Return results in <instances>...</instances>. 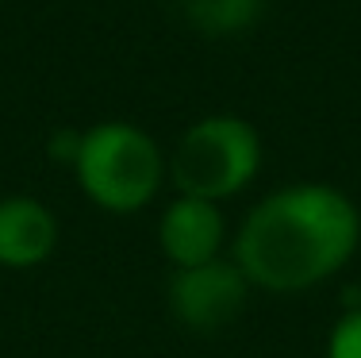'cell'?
Returning a JSON list of instances; mask_svg holds the SVG:
<instances>
[{"label": "cell", "instance_id": "6da1fadb", "mask_svg": "<svg viewBox=\"0 0 361 358\" xmlns=\"http://www.w3.org/2000/svg\"><path fill=\"white\" fill-rule=\"evenodd\" d=\"M361 246V212L342 189L300 181L269 193L246 212L235 262L269 293H304L334 278Z\"/></svg>", "mask_w": 361, "mask_h": 358}, {"label": "cell", "instance_id": "7a4b0ae2", "mask_svg": "<svg viewBox=\"0 0 361 358\" xmlns=\"http://www.w3.org/2000/svg\"><path fill=\"white\" fill-rule=\"evenodd\" d=\"M73 177L97 208L131 216L158 197L166 158L142 127L127 119H104L81 135Z\"/></svg>", "mask_w": 361, "mask_h": 358}, {"label": "cell", "instance_id": "3957f363", "mask_svg": "<svg viewBox=\"0 0 361 358\" xmlns=\"http://www.w3.org/2000/svg\"><path fill=\"white\" fill-rule=\"evenodd\" d=\"M177 193L200 201H227L243 193L262 169V135L235 112H212L185 127L169 155Z\"/></svg>", "mask_w": 361, "mask_h": 358}, {"label": "cell", "instance_id": "277c9868", "mask_svg": "<svg viewBox=\"0 0 361 358\" xmlns=\"http://www.w3.org/2000/svg\"><path fill=\"white\" fill-rule=\"evenodd\" d=\"M250 281L238 270L235 258H212L200 266H185L173 270L166 285V301L173 320L185 331L196 335H216V331L231 328L235 316L246 309V297H250Z\"/></svg>", "mask_w": 361, "mask_h": 358}, {"label": "cell", "instance_id": "5b68a950", "mask_svg": "<svg viewBox=\"0 0 361 358\" xmlns=\"http://www.w3.org/2000/svg\"><path fill=\"white\" fill-rule=\"evenodd\" d=\"M223 232L227 227H223V212L216 201L177 193V201H169L158 220V246L173 262V270L200 266V262L219 258Z\"/></svg>", "mask_w": 361, "mask_h": 358}, {"label": "cell", "instance_id": "8992f818", "mask_svg": "<svg viewBox=\"0 0 361 358\" xmlns=\"http://www.w3.org/2000/svg\"><path fill=\"white\" fill-rule=\"evenodd\" d=\"M58 216L39 197H4L0 201V266L35 270L58 251Z\"/></svg>", "mask_w": 361, "mask_h": 358}, {"label": "cell", "instance_id": "52a82bcc", "mask_svg": "<svg viewBox=\"0 0 361 358\" xmlns=\"http://www.w3.org/2000/svg\"><path fill=\"white\" fill-rule=\"evenodd\" d=\"M180 16L192 31L208 39L246 35L265 12V0H177Z\"/></svg>", "mask_w": 361, "mask_h": 358}, {"label": "cell", "instance_id": "ba28073f", "mask_svg": "<svg viewBox=\"0 0 361 358\" xmlns=\"http://www.w3.org/2000/svg\"><path fill=\"white\" fill-rule=\"evenodd\" d=\"M326 358H361V309L338 316L326 339Z\"/></svg>", "mask_w": 361, "mask_h": 358}, {"label": "cell", "instance_id": "9c48e42d", "mask_svg": "<svg viewBox=\"0 0 361 358\" xmlns=\"http://www.w3.org/2000/svg\"><path fill=\"white\" fill-rule=\"evenodd\" d=\"M81 135H85V131H77V127H62V131L50 135V139H47V155H50V162H62V166L73 169L77 150H81Z\"/></svg>", "mask_w": 361, "mask_h": 358}]
</instances>
